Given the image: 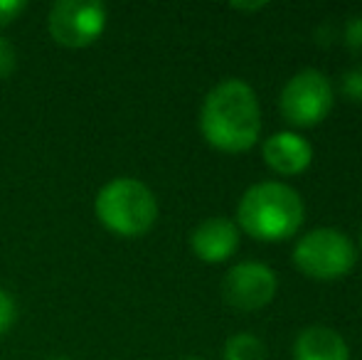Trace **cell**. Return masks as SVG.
Segmentation results:
<instances>
[{
	"label": "cell",
	"mask_w": 362,
	"mask_h": 360,
	"mask_svg": "<svg viewBox=\"0 0 362 360\" xmlns=\"http://www.w3.org/2000/svg\"><path fill=\"white\" fill-rule=\"evenodd\" d=\"M25 8H28L25 0H0V28L10 25L18 15H23Z\"/></svg>",
	"instance_id": "obj_16"
},
{
	"label": "cell",
	"mask_w": 362,
	"mask_h": 360,
	"mask_svg": "<svg viewBox=\"0 0 362 360\" xmlns=\"http://www.w3.org/2000/svg\"><path fill=\"white\" fill-rule=\"evenodd\" d=\"M293 262L305 277L333 281L345 277L358 262V247L335 227H318L303 235L293 247Z\"/></svg>",
	"instance_id": "obj_4"
},
{
	"label": "cell",
	"mask_w": 362,
	"mask_h": 360,
	"mask_svg": "<svg viewBox=\"0 0 362 360\" xmlns=\"http://www.w3.org/2000/svg\"><path fill=\"white\" fill-rule=\"evenodd\" d=\"M345 45H348L350 52L362 57V15L348 23V28H345Z\"/></svg>",
	"instance_id": "obj_14"
},
{
	"label": "cell",
	"mask_w": 362,
	"mask_h": 360,
	"mask_svg": "<svg viewBox=\"0 0 362 360\" xmlns=\"http://www.w3.org/2000/svg\"><path fill=\"white\" fill-rule=\"evenodd\" d=\"M15 321V301L10 298L8 291L0 289V336L13 326Z\"/></svg>",
	"instance_id": "obj_15"
},
{
	"label": "cell",
	"mask_w": 362,
	"mask_h": 360,
	"mask_svg": "<svg viewBox=\"0 0 362 360\" xmlns=\"http://www.w3.org/2000/svg\"><path fill=\"white\" fill-rule=\"evenodd\" d=\"M234 10H244V13H254V10L267 8V3H232Z\"/></svg>",
	"instance_id": "obj_17"
},
{
	"label": "cell",
	"mask_w": 362,
	"mask_h": 360,
	"mask_svg": "<svg viewBox=\"0 0 362 360\" xmlns=\"http://www.w3.org/2000/svg\"><path fill=\"white\" fill-rule=\"evenodd\" d=\"M15 64H18L15 47L5 37H0V79H8L15 72Z\"/></svg>",
	"instance_id": "obj_13"
},
{
	"label": "cell",
	"mask_w": 362,
	"mask_h": 360,
	"mask_svg": "<svg viewBox=\"0 0 362 360\" xmlns=\"http://www.w3.org/2000/svg\"><path fill=\"white\" fill-rule=\"evenodd\" d=\"M343 94L355 104H362V67H355L343 74Z\"/></svg>",
	"instance_id": "obj_12"
},
{
	"label": "cell",
	"mask_w": 362,
	"mask_h": 360,
	"mask_svg": "<svg viewBox=\"0 0 362 360\" xmlns=\"http://www.w3.org/2000/svg\"><path fill=\"white\" fill-rule=\"evenodd\" d=\"M313 161V149L303 136L293 131H279L264 141V163L279 175H298Z\"/></svg>",
	"instance_id": "obj_9"
},
{
	"label": "cell",
	"mask_w": 362,
	"mask_h": 360,
	"mask_svg": "<svg viewBox=\"0 0 362 360\" xmlns=\"http://www.w3.org/2000/svg\"><path fill=\"white\" fill-rule=\"evenodd\" d=\"M276 274L262 262H242L227 272L222 281L224 301L242 311H257L276 296Z\"/></svg>",
	"instance_id": "obj_7"
},
{
	"label": "cell",
	"mask_w": 362,
	"mask_h": 360,
	"mask_svg": "<svg viewBox=\"0 0 362 360\" xmlns=\"http://www.w3.org/2000/svg\"><path fill=\"white\" fill-rule=\"evenodd\" d=\"M99 222L121 237H141L156 225L158 200L146 182L116 178L106 182L94 202Z\"/></svg>",
	"instance_id": "obj_3"
},
{
	"label": "cell",
	"mask_w": 362,
	"mask_h": 360,
	"mask_svg": "<svg viewBox=\"0 0 362 360\" xmlns=\"http://www.w3.org/2000/svg\"><path fill=\"white\" fill-rule=\"evenodd\" d=\"M224 360H267V348L254 333H234L224 343Z\"/></svg>",
	"instance_id": "obj_11"
},
{
	"label": "cell",
	"mask_w": 362,
	"mask_h": 360,
	"mask_svg": "<svg viewBox=\"0 0 362 360\" xmlns=\"http://www.w3.org/2000/svg\"><path fill=\"white\" fill-rule=\"evenodd\" d=\"M200 131L207 144L224 153H242L262 134L257 91L242 79H224L202 101Z\"/></svg>",
	"instance_id": "obj_1"
},
{
	"label": "cell",
	"mask_w": 362,
	"mask_h": 360,
	"mask_svg": "<svg viewBox=\"0 0 362 360\" xmlns=\"http://www.w3.org/2000/svg\"><path fill=\"white\" fill-rule=\"evenodd\" d=\"M360 252H362V230H360Z\"/></svg>",
	"instance_id": "obj_18"
},
{
	"label": "cell",
	"mask_w": 362,
	"mask_h": 360,
	"mask_svg": "<svg viewBox=\"0 0 362 360\" xmlns=\"http://www.w3.org/2000/svg\"><path fill=\"white\" fill-rule=\"evenodd\" d=\"M182 360H200V358H182Z\"/></svg>",
	"instance_id": "obj_19"
},
{
	"label": "cell",
	"mask_w": 362,
	"mask_h": 360,
	"mask_svg": "<svg viewBox=\"0 0 362 360\" xmlns=\"http://www.w3.org/2000/svg\"><path fill=\"white\" fill-rule=\"evenodd\" d=\"M279 106L288 124L308 129V126L320 124L330 114L333 87H330L328 77L318 69H300L281 89Z\"/></svg>",
	"instance_id": "obj_5"
},
{
	"label": "cell",
	"mask_w": 362,
	"mask_h": 360,
	"mask_svg": "<svg viewBox=\"0 0 362 360\" xmlns=\"http://www.w3.org/2000/svg\"><path fill=\"white\" fill-rule=\"evenodd\" d=\"M296 360H350V348L338 331L328 326H308L296 336Z\"/></svg>",
	"instance_id": "obj_10"
},
{
	"label": "cell",
	"mask_w": 362,
	"mask_h": 360,
	"mask_svg": "<svg viewBox=\"0 0 362 360\" xmlns=\"http://www.w3.org/2000/svg\"><path fill=\"white\" fill-rule=\"evenodd\" d=\"M305 207L286 182H257L242 195L237 207L239 227L259 242H281L303 225Z\"/></svg>",
	"instance_id": "obj_2"
},
{
	"label": "cell",
	"mask_w": 362,
	"mask_h": 360,
	"mask_svg": "<svg viewBox=\"0 0 362 360\" xmlns=\"http://www.w3.org/2000/svg\"><path fill=\"white\" fill-rule=\"evenodd\" d=\"M192 252L200 257L202 262H224L237 252L239 247V230L234 222L224 220V217H210V220L200 222L190 235Z\"/></svg>",
	"instance_id": "obj_8"
},
{
	"label": "cell",
	"mask_w": 362,
	"mask_h": 360,
	"mask_svg": "<svg viewBox=\"0 0 362 360\" xmlns=\"http://www.w3.org/2000/svg\"><path fill=\"white\" fill-rule=\"evenodd\" d=\"M106 28V8L96 0H59L49 10V33L64 47H89Z\"/></svg>",
	"instance_id": "obj_6"
}]
</instances>
